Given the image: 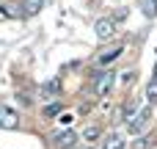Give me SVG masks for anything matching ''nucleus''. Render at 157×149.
Returning a JSON list of instances; mask_svg holds the SVG:
<instances>
[{
  "mask_svg": "<svg viewBox=\"0 0 157 149\" xmlns=\"http://www.w3.org/2000/svg\"><path fill=\"white\" fill-rule=\"evenodd\" d=\"M94 30H97V39H99V41H108V39L116 33V17H102V19H97Z\"/></svg>",
  "mask_w": 157,
  "mask_h": 149,
  "instance_id": "3",
  "label": "nucleus"
},
{
  "mask_svg": "<svg viewBox=\"0 0 157 149\" xmlns=\"http://www.w3.org/2000/svg\"><path fill=\"white\" fill-rule=\"evenodd\" d=\"M58 113H61V105H58V102H55V105H47V108H44V116H58Z\"/></svg>",
  "mask_w": 157,
  "mask_h": 149,
  "instance_id": "14",
  "label": "nucleus"
},
{
  "mask_svg": "<svg viewBox=\"0 0 157 149\" xmlns=\"http://www.w3.org/2000/svg\"><path fill=\"white\" fill-rule=\"evenodd\" d=\"M146 100H149V105H157V77L146 86Z\"/></svg>",
  "mask_w": 157,
  "mask_h": 149,
  "instance_id": "12",
  "label": "nucleus"
},
{
  "mask_svg": "<svg viewBox=\"0 0 157 149\" xmlns=\"http://www.w3.org/2000/svg\"><path fill=\"white\" fill-rule=\"evenodd\" d=\"M41 97H55V94H61V77H52V80H47L44 86H41V91H39Z\"/></svg>",
  "mask_w": 157,
  "mask_h": 149,
  "instance_id": "7",
  "label": "nucleus"
},
{
  "mask_svg": "<svg viewBox=\"0 0 157 149\" xmlns=\"http://www.w3.org/2000/svg\"><path fill=\"white\" fill-rule=\"evenodd\" d=\"M17 124H19V116L6 108V113H3V119H0V130H17Z\"/></svg>",
  "mask_w": 157,
  "mask_h": 149,
  "instance_id": "8",
  "label": "nucleus"
},
{
  "mask_svg": "<svg viewBox=\"0 0 157 149\" xmlns=\"http://www.w3.org/2000/svg\"><path fill=\"white\" fill-rule=\"evenodd\" d=\"M121 53H124V47H121V44H113V47H108L105 53H99L97 64H99V66H108V64H110V61H116Z\"/></svg>",
  "mask_w": 157,
  "mask_h": 149,
  "instance_id": "5",
  "label": "nucleus"
},
{
  "mask_svg": "<svg viewBox=\"0 0 157 149\" xmlns=\"http://www.w3.org/2000/svg\"><path fill=\"white\" fill-rule=\"evenodd\" d=\"M121 80H124V83H132V80H135V72H124V77H121Z\"/></svg>",
  "mask_w": 157,
  "mask_h": 149,
  "instance_id": "15",
  "label": "nucleus"
},
{
  "mask_svg": "<svg viewBox=\"0 0 157 149\" xmlns=\"http://www.w3.org/2000/svg\"><path fill=\"white\" fill-rule=\"evenodd\" d=\"M152 119H155V113H152V105H146V108H141L130 122H127V133H132V135H141L149 124H152Z\"/></svg>",
  "mask_w": 157,
  "mask_h": 149,
  "instance_id": "1",
  "label": "nucleus"
},
{
  "mask_svg": "<svg viewBox=\"0 0 157 149\" xmlns=\"http://www.w3.org/2000/svg\"><path fill=\"white\" fill-rule=\"evenodd\" d=\"M102 149H124V141H121V135H108V138L102 141Z\"/></svg>",
  "mask_w": 157,
  "mask_h": 149,
  "instance_id": "9",
  "label": "nucleus"
},
{
  "mask_svg": "<svg viewBox=\"0 0 157 149\" xmlns=\"http://www.w3.org/2000/svg\"><path fill=\"white\" fill-rule=\"evenodd\" d=\"M141 6H144V14H146L149 19L157 17V0H141Z\"/></svg>",
  "mask_w": 157,
  "mask_h": 149,
  "instance_id": "11",
  "label": "nucleus"
},
{
  "mask_svg": "<svg viewBox=\"0 0 157 149\" xmlns=\"http://www.w3.org/2000/svg\"><path fill=\"white\" fill-rule=\"evenodd\" d=\"M41 6H44V0H22L19 3V17H36L39 11H41Z\"/></svg>",
  "mask_w": 157,
  "mask_h": 149,
  "instance_id": "6",
  "label": "nucleus"
},
{
  "mask_svg": "<svg viewBox=\"0 0 157 149\" xmlns=\"http://www.w3.org/2000/svg\"><path fill=\"white\" fill-rule=\"evenodd\" d=\"M135 113H138V111H135V102H127V105L121 108V119H124V122H130Z\"/></svg>",
  "mask_w": 157,
  "mask_h": 149,
  "instance_id": "13",
  "label": "nucleus"
},
{
  "mask_svg": "<svg viewBox=\"0 0 157 149\" xmlns=\"http://www.w3.org/2000/svg\"><path fill=\"white\" fill-rule=\"evenodd\" d=\"M3 113H6V105H0V119H3Z\"/></svg>",
  "mask_w": 157,
  "mask_h": 149,
  "instance_id": "16",
  "label": "nucleus"
},
{
  "mask_svg": "<svg viewBox=\"0 0 157 149\" xmlns=\"http://www.w3.org/2000/svg\"><path fill=\"white\" fill-rule=\"evenodd\" d=\"M52 141H55V147H58V149H75V144H77L80 138H77L72 130H63V133H55Z\"/></svg>",
  "mask_w": 157,
  "mask_h": 149,
  "instance_id": "4",
  "label": "nucleus"
},
{
  "mask_svg": "<svg viewBox=\"0 0 157 149\" xmlns=\"http://www.w3.org/2000/svg\"><path fill=\"white\" fill-rule=\"evenodd\" d=\"M113 80H116V75H113L108 66H105V69H99V72L94 75V86H91V88H94V94H97V97H105V94L113 88Z\"/></svg>",
  "mask_w": 157,
  "mask_h": 149,
  "instance_id": "2",
  "label": "nucleus"
},
{
  "mask_svg": "<svg viewBox=\"0 0 157 149\" xmlns=\"http://www.w3.org/2000/svg\"><path fill=\"white\" fill-rule=\"evenodd\" d=\"M99 133H102V130H99L97 124H91V127H86V130H83V135H80V138H83L86 144H91V141H97V138H99Z\"/></svg>",
  "mask_w": 157,
  "mask_h": 149,
  "instance_id": "10",
  "label": "nucleus"
}]
</instances>
